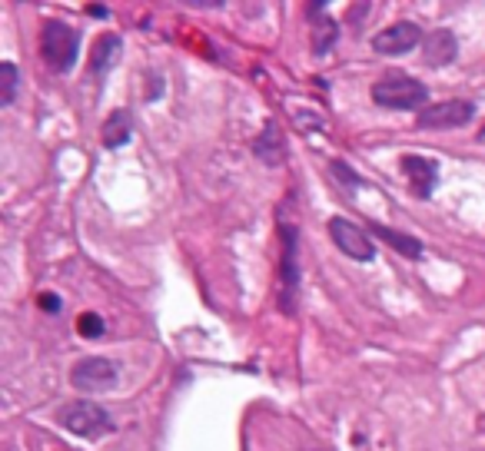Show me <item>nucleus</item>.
<instances>
[{"label":"nucleus","instance_id":"6ab92c4d","mask_svg":"<svg viewBox=\"0 0 485 451\" xmlns=\"http://www.w3.org/2000/svg\"><path fill=\"white\" fill-rule=\"evenodd\" d=\"M40 305H43V312H60V299L57 296H40Z\"/></svg>","mask_w":485,"mask_h":451},{"label":"nucleus","instance_id":"39448f33","mask_svg":"<svg viewBox=\"0 0 485 451\" xmlns=\"http://www.w3.org/2000/svg\"><path fill=\"white\" fill-rule=\"evenodd\" d=\"M282 259H280V309L296 312V286H299V259H296V226L282 223Z\"/></svg>","mask_w":485,"mask_h":451},{"label":"nucleus","instance_id":"1a4fd4ad","mask_svg":"<svg viewBox=\"0 0 485 451\" xmlns=\"http://www.w3.org/2000/svg\"><path fill=\"white\" fill-rule=\"evenodd\" d=\"M399 166H402V173H406L409 186H412L416 196H432L435 183H439V163L435 160H425V156L409 153V156L399 160Z\"/></svg>","mask_w":485,"mask_h":451},{"label":"nucleus","instance_id":"9b49d317","mask_svg":"<svg viewBox=\"0 0 485 451\" xmlns=\"http://www.w3.org/2000/svg\"><path fill=\"white\" fill-rule=\"evenodd\" d=\"M253 153H256V160L266 163V166H282L286 163V139H282L280 123H276V120H266L263 133L253 139Z\"/></svg>","mask_w":485,"mask_h":451},{"label":"nucleus","instance_id":"a211bd4d","mask_svg":"<svg viewBox=\"0 0 485 451\" xmlns=\"http://www.w3.org/2000/svg\"><path fill=\"white\" fill-rule=\"evenodd\" d=\"M332 173H336V179H339V183H349L353 189L362 186V179H356V173H353V169H349L346 163H339V160L332 163Z\"/></svg>","mask_w":485,"mask_h":451},{"label":"nucleus","instance_id":"4468645a","mask_svg":"<svg viewBox=\"0 0 485 451\" xmlns=\"http://www.w3.org/2000/svg\"><path fill=\"white\" fill-rule=\"evenodd\" d=\"M133 137V123H130V113L127 110H114L110 113V120L103 126V143H107V150H120L123 143H130Z\"/></svg>","mask_w":485,"mask_h":451},{"label":"nucleus","instance_id":"6e6552de","mask_svg":"<svg viewBox=\"0 0 485 451\" xmlns=\"http://www.w3.org/2000/svg\"><path fill=\"white\" fill-rule=\"evenodd\" d=\"M422 30L419 24H412V20H399V24H389L385 30H379L376 37H372V50L383 53V57H406L409 50H416L422 43Z\"/></svg>","mask_w":485,"mask_h":451},{"label":"nucleus","instance_id":"f03ea898","mask_svg":"<svg viewBox=\"0 0 485 451\" xmlns=\"http://www.w3.org/2000/svg\"><path fill=\"white\" fill-rule=\"evenodd\" d=\"M60 425L70 435H77V438L97 441L114 431V418L97 401H70V405H64V412H60Z\"/></svg>","mask_w":485,"mask_h":451},{"label":"nucleus","instance_id":"20e7f679","mask_svg":"<svg viewBox=\"0 0 485 451\" xmlns=\"http://www.w3.org/2000/svg\"><path fill=\"white\" fill-rule=\"evenodd\" d=\"M329 236H332V242H336V249L346 252L349 259H356V263H372V259H376V246H372L369 233H366L362 226H356L353 219L332 216Z\"/></svg>","mask_w":485,"mask_h":451},{"label":"nucleus","instance_id":"412c9836","mask_svg":"<svg viewBox=\"0 0 485 451\" xmlns=\"http://www.w3.org/2000/svg\"><path fill=\"white\" fill-rule=\"evenodd\" d=\"M482 139H485V130H482Z\"/></svg>","mask_w":485,"mask_h":451},{"label":"nucleus","instance_id":"7ed1b4c3","mask_svg":"<svg viewBox=\"0 0 485 451\" xmlns=\"http://www.w3.org/2000/svg\"><path fill=\"white\" fill-rule=\"evenodd\" d=\"M77 34L64 24V20H47L40 30V53L47 67H53L57 74H67L77 63Z\"/></svg>","mask_w":485,"mask_h":451},{"label":"nucleus","instance_id":"f8f14e48","mask_svg":"<svg viewBox=\"0 0 485 451\" xmlns=\"http://www.w3.org/2000/svg\"><path fill=\"white\" fill-rule=\"evenodd\" d=\"M120 50H123V43H120L116 34H100L93 40V47H90V74L107 76L114 70V63L120 60Z\"/></svg>","mask_w":485,"mask_h":451},{"label":"nucleus","instance_id":"f3484780","mask_svg":"<svg viewBox=\"0 0 485 451\" xmlns=\"http://www.w3.org/2000/svg\"><path fill=\"white\" fill-rule=\"evenodd\" d=\"M77 332L83 338H100L103 335V319L97 312H83L77 319Z\"/></svg>","mask_w":485,"mask_h":451},{"label":"nucleus","instance_id":"f257e3e1","mask_svg":"<svg viewBox=\"0 0 485 451\" xmlns=\"http://www.w3.org/2000/svg\"><path fill=\"white\" fill-rule=\"evenodd\" d=\"M372 100L383 110H425L429 103V90L422 80L406 74H385L383 80L372 83Z\"/></svg>","mask_w":485,"mask_h":451},{"label":"nucleus","instance_id":"2eb2a0df","mask_svg":"<svg viewBox=\"0 0 485 451\" xmlns=\"http://www.w3.org/2000/svg\"><path fill=\"white\" fill-rule=\"evenodd\" d=\"M326 7H320V17H313V50H316V57H322V53H329V47L336 43V24H332V17H326Z\"/></svg>","mask_w":485,"mask_h":451},{"label":"nucleus","instance_id":"423d86ee","mask_svg":"<svg viewBox=\"0 0 485 451\" xmlns=\"http://www.w3.org/2000/svg\"><path fill=\"white\" fill-rule=\"evenodd\" d=\"M116 362L110 359H100V355H93V359H80L74 368H70V385L80 391H107L116 385Z\"/></svg>","mask_w":485,"mask_h":451},{"label":"nucleus","instance_id":"0eeeda50","mask_svg":"<svg viewBox=\"0 0 485 451\" xmlns=\"http://www.w3.org/2000/svg\"><path fill=\"white\" fill-rule=\"evenodd\" d=\"M475 106L469 100H446V103H432L419 113L416 126L422 130H459V126L472 123Z\"/></svg>","mask_w":485,"mask_h":451},{"label":"nucleus","instance_id":"9d476101","mask_svg":"<svg viewBox=\"0 0 485 451\" xmlns=\"http://www.w3.org/2000/svg\"><path fill=\"white\" fill-rule=\"evenodd\" d=\"M456 57H459V40L452 30L439 27L432 34H425V40H422V63L425 67H446Z\"/></svg>","mask_w":485,"mask_h":451},{"label":"nucleus","instance_id":"dca6fc26","mask_svg":"<svg viewBox=\"0 0 485 451\" xmlns=\"http://www.w3.org/2000/svg\"><path fill=\"white\" fill-rule=\"evenodd\" d=\"M17 100V67L13 63H0V103L11 106Z\"/></svg>","mask_w":485,"mask_h":451},{"label":"nucleus","instance_id":"ddd939ff","mask_svg":"<svg viewBox=\"0 0 485 451\" xmlns=\"http://www.w3.org/2000/svg\"><path fill=\"white\" fill-rule=\"evenodd\" d=\"M372 236H379L385 242V246H392V249L399 252V256H406V259H419L422 256V242L416 236H406V233H399V229H389V226L383 223H369L366 226Z\"/></svg>","mask_w":485,"mask_h":451},{"label":"nucleus","instance_id":"aec40b11","mask_svg":"<svg viewBox=\"0 0 485 451\" xmlns=\"http://www.w3.org/2000/svg\"><path fill=\"white\" fill-rule=\"evenodd\" d=\"M87 13H93V17H110V11H107V7H97V4H90Z\"/></svg>","mask_w":485,"mask_h":451}]
</instances>
